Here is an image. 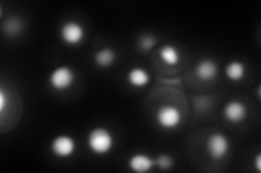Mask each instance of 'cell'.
Instances as JSON below:
<instances>
[{"mask_svg":"<svg viewBox=\"0 0 261 173\" xmlns=\"http://www.w3.org/2000/svg\"><path fill=\"white\" fill-rule=\"evenodd\" d=\"M76 150L75 140L68 134H60L53 139L50 143V151L56 157L65 159L74 154Z\"/></svg>","mask_w":261,"mask_h":173,"instance_id":"cell-6","label":"cell"},{"mask_svg":"<svg viewBox=\"0 0 261 173\" xmlns=\"http://www.w3.org/2000/svg\"><path fill=\"white\" fill-rule=\"evenodd\" d=\"M231 143L226 135L220 132L211 133L206 141V150L210 158L215 160H221L230 152Z\"/></svg>","mask_w":261,"mask_h":173,"instance_id":"cell-4","label":"cell"},{"mask_svg":"<svg viewBox=\"0 0 261 173\" xmlns=\"http://www.w3.org/2000/svg\"><path fill=\"white\" fill-rule=\"evenodd\" d=\"M117 61V53L112 48L105 47L98 50L94 54V62L97 66L107 68L112 66V65Z\"/></svg>","mask_w":261,"mask_h":173,"instance_id":"cell-11","label":"cell"},{"mask_svg":"<svg viewBox=\"0 0 261 173\" xmlns=\"http://www.w3.org/2000/svg\"><path fill=\"white\" fill-rule=\"evenodd\" d=\"M159 59L167 66H176L181 61V53L172 45H166L159 50Z\"/></svg>","mask_w":261,"mask_h":173,"instance_id":"cell-12","label":"cell"},{"mask_svg":"<svg viewBox=\"0 0 261 173\" xmlns=\"http://www.w3.org/2000/svg\"><path fill=\"white\" fill-rule=\"evenodd\" d=\"M255 167H256L257 171H261V156H260V154H258V155L256 156Z\"/></svg>","mask_w":261,"mask_h":173,"instance_id":"cell-18","label":"cell"},{"mask_svg":"<svg viewBox=\"0 0 261 173\" xmlns=\"http://www.w3.org/2000/svg\"><path fill=\"white\" fill-rule=\"evenodd\" d=\"M59 34L65 45L75 47L83 43L85 38V28L76 21H67L61 25Z\"/></svg>","mask_w":261,"mask_h":173,"instance_id":"cell-5","label":"cell"},{"mask_svg":"<svg viewBox=\"0 0 261 173\" xmlns=\"http://www.w3.org/2000/svg\"><path fill=\"white\" fill-rule=\"evenodd\" d=\"M218 64L211 59H205L198 62L195 67V75L201 81H209L218 75Z\"/></svg>","mask_w":261,"mask_h":173,"instance_id":"cell-9","label":"cell"},{"mask_svg":"<svg viewBox=\"0 0 261 173\" xmlns=\"http://www.w3.org/2000/svg\"><path fill=\"white\" fill-rule=\"evenodd\" d=\"M223 116L228 122L240 123L247 117V107L241 101H230L223 107Z\"/></svg>","mask_w":261,"mask_h":173,"instance_id":"cell-7","label":"cell"},{"mask_svg":"<svg viewBox=\"0 0 261 173\" xmlns=\"http://www.w3.org/2000/svg\"><path fill=\"white\" fill-rule=\"evenodd\" d=\"M128 168L137 173L149 172L153 167H156L154 159H152L149 155L144 153H136L129 157Z\"/></svg>","mask_w":261,"mask_h":173,"instance_id":"cell-8","label":"cell"},{"mask_svg":"<svg viewBox=\"0 0 261 173\" xmlns=\"http://www.w3.org/2000/svg\"><path fill=\"white\" fill-rule=\"evenodd\" d=\"M157 41L158 40L156 37H153L150 34H145L138 38V47H140L141 50L143 51H150L151 49L156 46Z\"/></svg>","mask_w":261,"mask_h":173,"instance_id":"cell-14","label":"cell"},{"mask_svg":"<svg viewBox=\"0 0 261 173\" xmlns=\"http://www.w3.org/2000/svg\"><path fill=\"white\" fill-rule=\"evenodd\" d=\"M6 106V94L4 92V90L0 91V111L4 112Z\"/></svg>","mask_w":261,"mask_h":173,"instance_id":"cell-17","label":"cell"},{"mask_svg":"<svg viewBox=\"0 0 261 173\" xmlns=\"http://www.w3.org/2000/svg\"><path fill=\"white\" fill-rule=\"evenodd\" d=\"M224 73L228 80L238 82L241 81L245 77V75H246V66L241 61H231L225 66Z\"/></svg>","mask_w":261,"mask_h":173,"instance_id":"cell-13","label":"cell"},{"mask_svg":"<svg viewBox=\"0 0 261 173\" xmlns=\"http://www.w3.org/2000/svg\"><path fill=\"white\" fill-rule=\"evenodd\" d=\"M154 118L161 128L171 130L181 125L182 113L175 105L165 104L158 107L156 114H154Z\"/></svg>","mask_w":261,"mask_h":173,"instance_id":"cell-3","label":"cell"},{"mask_svg":"<svg viewBox=\"0 0 261 173\" xmlns=\"http://www.w3.org/2000/svg\"><path fill=\"white\" fill-rule=\"evenodd\" d=\"M75 81V72L72 67L67 65L56 67L49 74L48 82L56 91H65L70 89Z\"/></svg>","mask_w":261,"mask_h":173,"instance_id":"cell-2","label":"cell"},{"mask_svg":"<svg viewBox=\"0 0 261 173\" xmlns=\"http://www.w3.org/2000/svg\"><path fill=\"white\" fill-rule=\"evenodd\" d=\"M8 25L9 26H4L5 30L8 32V34H16V32H19L21 29V24L19 22V20H10L8 21Z\"/></svg>","mask_w":261,"mask_h":173,"instance_id":"cell-16","label":"cell"},{"mask_svg":"<svg viewBox=\"0 0 261 173\" xmlns=\"http://www.w3.org/2000/svg\"><path fill=\"white\" fill-rule=\"evenodd\" d=\"M126 80L133 88H144L149 84L150 75L145 68L136 66L127 72Z\"/></svg>","mask_w":261,"mask_h":173,"instance_id":"cell-10","label":"cell"},{"mask_svg":"<svg viewBox=\"0 0 261 173\" xmlns=\"http://www.w3.org/2000/svg\"><path fill=\"white\" fill-rule=\"evenodd\" d=\"M154 163H156V167L159 169L168 170L174 166V159L169 154H160L154 159Z\"/></svg>","mask_w":261,"mask_h":173,"instance_id":"cell-15","label":"cell"},{"mask_svg":"<svg viewBox=\"0 0 261 173\" xmlns=\"http://www.w3.org/2000/svg\"><path fill=\"white\" fill-rule=\"evenodd\" d=\"M89 151L96 155H106L112 151L116 139L111 131L105 127H96L89 131L87 135Z\"/></svg>","mask_w":261,"mask_h":173,"instance_id":"cell-1","label":"cell"}]
</instances>
